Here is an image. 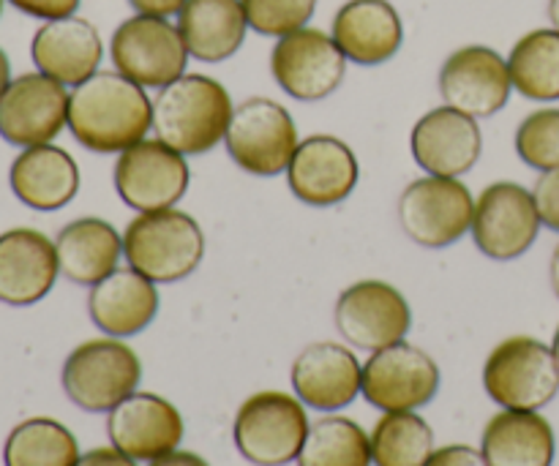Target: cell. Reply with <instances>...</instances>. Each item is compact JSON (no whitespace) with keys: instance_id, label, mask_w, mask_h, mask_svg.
I'll list each match as a JSON object with an SVG mask.
<instances>
[{"instance_id":"cell-1","label":"cell","mask_w":559,"mask_h":466,"mask_svg":"<svg viewBox=\"0 0 559 466\" xmlns=\"http://www.w3.org/2000/svg\"><path fill=\"white\" fill-rule=\"evenodd\" d=\"M153 129V101L142 85L120 71L87 76L69 93V131L85 151L123 153Z\"/></svg>"},{"instance_id":"cell-2","label":"cell","mask_w":559,"mask_h":466,"mask_svg":"<svg viewBox=\"0 0 559 466\" xmlns=\"http://www.w3.org/2000/svg\"><path fill=\"white\" fill-rule=\"evenodd\" d=\"M233 112V96L222 82L183 74L153 98V134L186 158L202 156L224 142Z\"/></svg>"},{"instance_id":"cell-3","label":"cell","mask_w":559,"mask_h":466,"mask_svg":"<svg viewBox=\"0 0 559 466\" xmlns=\"http://www.w3.org/2000/svg\"><path fill=\"white\" fill-rule=\"evenodd\" d=\"M123 256L153 284L183 282L205 260V232L178 207L136 213L123 232Z\"/></svg>"},{"instance_id":"cell-4","label":"cell","mask_w":559,"mask_h":466,"mask_svg":"<svg viewBox=\"0 0 559 466\" xmlns=\"http://www.w3.org/2000/svg\"><path fill=\"white\" fill-rule=\"evenodd\" d=\"M309 415L298 396L262 391L238 407L233 440L240 456L254 466H287L298 462L309 437Z\"/></svg>"},{"instance_id":"cell-5","label":"cell","mask_w":559,"mask_h":466,"mask_svg":"<svg viewBox=\"0 0 559 466\" xmlns=\"http://www.w3.org/2000/svg\"><path fill=\"white\" fill-rule=\"evenodd\" d=\"M142 363L134 349L120 338H91L71 349L60 382L71 404L93 415L112 413L120 402L136 393Z\"/></svg>"},{"instance_id":"cell-6","label":"cell","mask_w":559,"mask_h":466,"mask_svg":"<svg viewBox=\"0 0 559 466\" xmlns=\"http://www.w3.org/2000/svg\"><path fill=\"white\" fill-rule=\"evenodd\" d=\"M484 387L502 409L538 413L559 393V366L551 347L533 336H511L497 344L484 366Z\"/></svg>"},{"instance_id":"cell-7","label":"cell","mask_w":559,"mask_h":466,"mask_svg":"<svg viewBox=\"0 0 559 466\" xmlns=\"http://www.w3.org/2000/svg\"><path fill=\"white\" fill-rule=\"evenodd\" d=\"M298 145V126L289 109L265 96L238 104L224 136L229 158L254 178H276L287 172Z\"/></svg>"},{"instance_id":"cell-8","label":"cell","mask_w":559,"mask_h":466,"mask_svg":"<svg viewBox=\"0 0 559 466\" xmlns=\"http://www.w3.org/2000/svg\"><path fill=\"white\" fill-rule=\"evenodd\" d=\"M475 196L459 178L413 180L396 202L399 227L420 249H448L473 227Z\"/></svg>"},{"instance_id":"cell-9","label":"cell","mask_w":559,"mask_h":466,"mask_svg":"<svg viewBox=\"0 0 559 466\" xmlns=\"http://www.w3.org/2000/svg\"><path fill=\"white\" fill-rule=\"evenodd\" d=\"M115 71L134 80L145 91H162L186 74L189 49L173 20L134 14L115 27L109 38Z\"/></svg>"},{"instance_id":"cell-10","label":"cell","mask_w":559,"mask_h":466,"mask_svg":"<svg viewBox=\"0 0 559 466\" xmlns=\"http://www.w3.org/2000/svg\"><path fill=\"white\" fill-rule=\"evenodd\" d=\"M540 227L544 222L533 191L513 180H497L475 200L469 232L480 254L495 262H511L533 249Z\"/></svg>"},{"instance_id":"cell-11","label":"cell","mask_w":559,"mask_h":466,"mask_svg":"<svg viewBox=\"0 0 559 466\" xmlns=\"http://www.w3.org/2000/svg\"><path fill=\"white\" fill-rule=\"evenodd\" d=\"M191 169L183 153L162 140H142L118 153L112 183L123 205L136 213L167 211L189 191Z\"/></svg>"},{"instance_id":"cell-12","label":"cell","mask_w":559,"mask_h":466,"mask_svg":"<svg viewBox=\"0 0 559 466\" xmlns=\"http://www.w3.org/2000/svg\"><path fill=\"white\" fill-rule=\"evenodd\" d=\"M347 63L331 33L300 27L276 38L271 49V74L287 96L298 101H322L342 87Z\"/></svg>"},{"instance_id":"cell-13","label":"cell","mask_w":559,"mask_h":466,"mask_svg":"<svg viewBox=\"0 0 559 466\" xmlns=\"http://www.w3.org/2000/svg\"><path fill=\"white\" fill-rule=\"evenodd\" d=\"M440 391V366L407 342L371 353L364 363L360 396L382 413H415Z\"/></svg>"},{"instance_id":"cell-14","label":"cell","mask_w":559,"mask_h":466,"mask_svg":"<svg viewBox=\"0 0 559 466\" xmlns=\"http://www.w3.org/2000/svg\"><path fill=\"white\" fill-rule=\"evenodd\" d=\"M333 322L344 342L355 349L377 353L404 342L413 331V309L393 284L366 278L338 295Z\"/></svg>"},{"instance_id":"cell-15","label":"cell","mask_w":559,"mask_h":466,"mask_svg":"<svg viewBox=\"0 0 559 466\" xmlns=\"http://www.w3.org/2000/svg\"><path fill=\"white\" fill-rule=\"evenodd\" d=\"M437 87L448 107L475 120L495 118L513 93L508 58L486 44H467L448 55Z\"/></svg>"},{"instance_id":"cell-16","label":"cell","mask_w":559,"mask_h":466,"mask_svg":"<svg viewBox=\"0 0 559 466\" xmlns=\"http://www.w3.org/2000/svg\"><path fill=\"white\" fill-rule=\"evenodd\" d=\"M69 93L41 71L14 76L0 96V136L20 151L52 142L69 129Z\"/></svg>"},{"instance_id":"cell-17","label":"cell","mask_w":559,"mask_h":466,"mask_svg":"<svg viewBox=\"0 0 559 466\" xmlns=\"http://www.w3.org/2000/svg\"><path fill=\"white\" fill-rule=\"evenodd\" d=\"M284 175L295 200L309 207H333L353 194L360 167L347 142L333 134H311L300 140Z\"/></svg>"},{"instance_id":"cell-18","label":"cell","mask_w":559,"mask_h":466,"mask_svg":"<svg viewBox=\"0 0 559 466\" xmlns=\"http://www.w3.org/2000/svg\"><path fill=\"white\" fill-rule=\"evenodd\" d=\"M409 151L426 175L462 178L480 162L484 131L475 118L442 104L420 115L418 123L413 126Z\"/></svg>"},{"instance_id":"cell-19","label":"cell","mask_w":559,"mask_h":466,"mask_svg":"<svg viewBox=\"0 0 559 466\" xmlns=\"http://www.w3.org/2000/svg\"><path fill=\"white\" fill-rule=\"evenodd\" d=\"M107 434L123 456L151 464L178 451L183 442V418L173 402L156 393H131L107 413Z\"/></svg>"},{"instance_id":"cell-20","label":"cell","mask_w":559,"mask_h":466,"mask_svg":"<svg viewBox=\"0 0 559 466\" xmlns=\"http://www.w3.org/2000/svg\"><path fill=\"white\" fill-rule=\"evenodd\" d=\"M60 276L55 240L31 227L0 235V303L33 306L52 292Z\"/></svg>"},{"instance_id":"cell-21","label":"cell","mask_w":559,"mask_h":466,"mask_svg":"<svg viewBox=\"0 0 559 466\" xmlns=\"http://www.w3.org/2000/svg\"><path fill=\"white\" fill-rule=\"evenodd\" d=\"M364 366L353 349L333 342L309 344L293 363L295 396L317 413H338L360 396Z\"/></svg>"},{"instance_id":"cell-22","label":"cell","mask_w":559,"mask_h":466,"mask_svg":"<svg viewBox=\"0 0 559 466\" xmlns=\"http://www.w3.org/2000/svg\"><path fill=\"white\" fill-rule=\"evenodd\" d=\"M31 58L36 71L52 76L60 85L76 87L102 65V33L85 16L71 14L63 20H49L33 33Z\"/></svg>"},{"instance_id":"cell-23","label":"cell","mask_w":559,"mask_h":466,"mask_svg":"<svg viewBox=\"0 0 559 466\" xmlns=\"http://www.w3.org/2000/svg\"><path fill=\"white\" fill-rule=\"evenodd\" d=\"M331 36L349 63L382 65L404 44V25L391 0H347L336 11Z\"/></svg>"},{"instance_id":"cell-24","label":"cell","mask_w":559,"mask_h":466,"mask_svg":"<svg viewBox=\"0 0 559 466\" xmlns=\"http://www.w3.org/2000/svg\"><path fill=\"white\" fill-rule=\"evenodd\" d=\"M80 167L69 151L52 145L22 147L9 167L11 194L25 207L52 213L74 202L80 194Z\"/></svg>"},{"instance_id":"cell-25","label":"cell","mask_w":559,"mask_h":466,"mask_svg":"<svg viewBox=\"0 0 559 466\" xmlns=\"http://www.w3.org/2000/svg\"><path fill=\"white\" fill-rule=\"evenodd\" d=\"M87 314L93 325L107 336H140L158 314V289L134 267H118L96 287H91Z\"/></svg>"},{"instance_id":"cell-26","label":"cell","mask_w":559,"mask_h":466,"mask_svg":"<svg viewBox=\"0 0 559 466\" xmlns=\"http://www.w3.org/2000/svg\"><path fill=\"white\" fill-rule=\"evenodd\" d=\"M60 276L80 287H96L102 278L118 271L123 256V235L96 216L74 218L55 238Z\"/></svg>"},{"instance_id":"cell-27","label":"cell","mask_w":559,"mask_h":466,"mask_svg":"<svg viewBox=\"0 0 559 466\" xmlns=\"http://www.w3.org/2000/svg\"><path fill=\"white\" fill-rule=\"evenodd\" d=\"M175 25L189 55L200 63L229 60L251 31L240 0H186Z\"/></svg>"},{"instance_id":"cell-28","label":"cell","mask_w":559,"mask_h":466,"mask_svg":"<svg viewBox=\"0 0 559 466\" xmlns=\"http://www.w3.org/2000/svg\"><path fill=\"white\" fill-rule=\"evenodd\" d=\"M480 453L489 466H551L557 440L549 420L530 409H502L486 423Z\"/></svg>"},{"instance_id":"cell-29","label":"cell","mask_w":559,"mask_h":466,"mask_svg":"<svg viewBox=\"0 0 559 466\" xmlns=\"http://www.w3.org/2000/svg\"><path fill=\"white\" fill-rule=\"evenodd\" d=\"M513 91L530 101H559V31L535 27L508 55Z\"/></svg>"},{"instance_id":"cell-30","label":"cell","mask_w":559,"mask_h":466,"mask_svg":"<svg viewBox=\"0 0 559 466\" xmlns=\"http://www.w3.org/2000/svg\"><path fill=\"white\" fill-rule=\"evenodd\" d=\"M80 442L52 418H27L9 431L3 445L5 466H76Z\"/></svg>"},{"instance_id":"cell-31","label":"cell","mask_w":559,"mask_h":466,"mask_svg":"<svg viewBox=\"0 0 559 466\" xmlns=\"http://www.w3.org/2000/svg\"><path fill=\"white\" fill-rule=\"evenodd\" d=\"M298 466H374L371 437L355 420L325 415L311 423Z\"/></svg>"},{"instance_id":"cell-32","label":"cell","mask_w":559,"mask_h":466,"mask_svg":"<svg viewBox=\"0 0 559 466\" xmlns=\"http://www.w3.org/2000/svg\"><path fill=\"white\" fill-rule=\"evenodd\" d=\"M435 453V431L415 413H385L371 431L374 466H424Z\"/></svg>"},{"instance_id":"cell-33","label":"cell","mask_w":559,"mask_h":466,"mask_svg":"<svg viewBox=\"0 0 559 466\" xmlns=\"http://www.w3.org/2000/svg\"><path fill=\"white\" fill-rule=\"evenodd\" d=\"M519 158L538 172L559 167V109L544 107L530 112L516 129Z\"/></svg>"},{"instance_id":"cell-34","label":"cell","mask_w":559,"mask_h":466,"mask_svg":"<svg viewBox=\"0 0 559 466\" xmlns=\"http://www.w3.org/2000/svg\"><path fill=\"white\" fill-rule=\"evenodd\" d=\"M249 27L260 36L282 38L311 22L317 0H240Z\"/></svg>"},{"instance_id":"cell-35","label":"cell","mask_w":559,"mask_h":466,"mask_svg":"<svg viewBox=\"0 0 559 466\" xmlns=\"http://www.w3.org/2000/svg\"><path fill=\"white\" fill-rule=\"evenodd\" d=\"M533 196L544 227H549L551 232H559V167L549 169V172H540Z\"/></svg>"},{"instance_id":"cell-36","label":"cell","mask_w":559,"mask_h":466,"mask_svg":"<svg viewBox=\"0 0 559 466\" xmlns=\"http://www.w3.org/2000/svg\"><path fill=\"white\" fill-rule=\"evenodd\" d=\"M82 0H9V5H14L22 14L33 16V20H63V16L76 14Z\"/></svg>"},{"instance_id":"cell-37","label":"cell","mask_w":559,"mask_h":466,"mask_svg":"<svg viewBox=\"0 0 559 466\" xmlns=\"http://www.w3.org/2000/svg\"><path fill=\"white\" fill-rule=\"evenodd\" d=\"M424 466H489L484 453L469 445H445L431 453V458Z\"/></svg>"},{"instance_id":"cell-38","label":"cell","mask_w":559,"mask_h":466,"mask_svg":"<svg viewBox=\"0 0 559 466\" xmlns=\"http://www.w3.org/2000/svg\"><path fill=\"white\" fill-rule=\"evenodd\" d=\"M129 5L134 9V14L173 20V16H178L183 11L186 0H129Z\"/></svg>"},{"instance_id":"cell-39","label":"cell","mask_w":559,"mask_h":466,"mask_svg":"<svg viewBox=\"0 0 559 466\" xmlns=\"http://www.w3.org/2000/svg\"><path fill=\"white\" fill-rule=\"evenodd\" d=\"M76 466H136V462L123 456L118 447H96V451H87Z\"/></svg>"},{"instance_id":"cell-40","label":"cell","mask_w":559,"mask_h":466,"mask_svg":"<svg viewBox=\"0 0 559 466\" xmlns=\"http://www.w3.org/2000/svg\"><path fill=\"white\" fill-rule=\"evenodd\" d=\"M151 466H211V464H207L202 456H197V453L173 451V453H167V456L151 462Z\"/></svg>"},{"instance_id":"cell-41","label":"cell","mask_w":559,"mask_h":466,"mask_svg":"<svg viewBox=\"0 0 559 466\" xmlns=\"http://www.w3.org/2000/svg\"><path fill=\"white\" fill-rule=\"evenodd\" d=\"M11 80H14V76H11V60L9 55H5V49L0 47V96H3L5 87L11 85Z\"/></svg>"},{"instance_id":"cell-42","label":"cell","mask_w":559,"mask_h":466,"mask_svg":"<svg viewBox=\"0 0 559 466\" xmlns=\"http://www.w3.org/2000/svg\"><path fill=\"white\" fill-rule=\"evenodd\" d=\"M549 282H551V289H555V295L559 298V243L555 246V251H551V262H549Z\"/></svg>"},{"instance_id":"cell-43","label":"cell","mask_w":559,"mask_h":466,"mask_svg":"<svg viewBox=\"0 0 559 466\" xmlns=\"http://www.w3.org/2000/svg\"><path fill=\"white\" fill-rule=\"evenodd\" d=\"M549 22L555 31H559V0H549Z\"/></svg>"},{"instance_id":"cell-44","label":"cell","mask_w":559,"mask_h":466,"mask_svg":"<svg viewBox=\"0 0 559 466\" xmlns=\"http://www.w3.org/2000/svg\"><path fill=\"white\" fill-rule=\"evenodd\" d=\"M551 353H555L557 366H559V325H557V331H555V342H551Z\"/></svg>"},{"instance_id":"cell-45","label":"cell","mask_w":559,"mask_h":466,"mask_svg":"<svg viewBox=\"0 0 559 466\" xmlns=\"http://www.w3.org/2000/svg\"><path fill=\"white\" fill-rule=\"evenodd\" d=\"M3 3H5V0H0V14H3Z\"/></svg>"}]
</instances>
